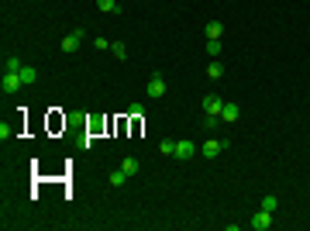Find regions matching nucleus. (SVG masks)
I'll return each mask as SVG.
<instances>
[{"mask_svg":"<svg viewBox=\"0 0 310 231\" xmlns=\"http://www.w3.org/2000/svg\"><path fill=\"white\" fill-rule=\"evenodd\" d=\"M121 169H124L127 176H135V173H138V169H141V166H138V159H135V156H127V159L121 162Z\"/></svg>","mask_w":310,"mask_h":231,"instance_id":"obj_11","label":"nucleus"},{"mask_svg":"<svg viewBox=\"0 0 310 231\" xmlns=\"http://www.w3.org/2000/svg\"><path fill=\"white\" fill-rule=\"evenodd\" d=\"M83 38H86V31H83V28H72L69 35L62 38V52H66V56H69V52H76V48L83 45Z\"/></svg>","mask_w":310,"mask_h":231,"instance_id":"obj_5","label":"nucleus"},{"mask_svg":"<svg viewBox=\"0 0 310 231\" xmlns=\"http://www.w3.org/2000/svg\"><path fill=\"white\" fill-rule=\"evenodd\" d=\"M221 52H224L221 38H211V42H207V56H221Z\"/></svg>","mask_w":310,"mask_h":231,"instance_id":"obj_16","label":"nucleus"},{"mask_svg":"<svg viewBox=\"0 0 310 231\" xmlns=\"http://www.w3.org/2000/svg\"><path fill=\"white\" fill-rule=\"evenodd\" d=\"M124 183H127V173L124 169H114L111 173V187H124Z\"/></svg>","mask_w":310,"mask_h":231,"instance_id":"obj_15","label":"nucleus"},{"mask_svg":"<svg viewBox=\"0 0 310 231\" xmlns=\"http://www.w3.org/2000/svg\"><path fill=\"white\" fill-rule=\"evenodd\" d=\"M21 87H24V80H21V69H4L0 90H4V93H17Z\"/></svg>","mask_w":310,"mask_h":231,"instance_id":"obj_1","label":"nucleus"},{"mask_svg":"<svg viewBox=\"0 0 310 231\" xmlns=\"http://www.w3.org/2000/svg\"><path fill=\"white\" fill-rule=\"evenodd\" d=\"M262 207L276 214V207H279V197H276V193H266V197H262Z\"/></svg>","mask_w":310,"mask_h":231,"instance_id":"obj_14","label":"nucleus"},{"mask_svg":"<svg viewBox=\"0 0 310 231\" xmlns=\"http://www.w3.org/2000/svg\"><path fill=\"white\" fill-rule=\"evenodd\" d=\"M21 80H24V87H28V83H38V69H35V66H21Z\"/></svg>","mask_w":310,"mask_h":231,"instance_id":"obj_9","label":"nucleus"},{"mask_svg":"<svg viewBox=\"0 0 310 231\" xmlns=\"http://www.w3.org/2000/svg\"><path fill=\"white\" fill-rule=\"evenodd\" d=\"M97 7L107 11V14H121V4H117V0H97Z\"/></svg>","mask_w":310,"mask_h":231,"instance_id":"obj_10","label":"nucleus"},{"mask_svg":"<svg viewBox=\"0 0 310 231\" xmlns=\"http://www.w3.org/2000/svg\"><path fill=\"white\" fill-rule=\"evenodd\" d=\"M148 97H152V100H159V97H162V93H166V80H162V72H152V80H148Z\"/></svg>","mask_w":310,"mask_h":231,"instance_id":"obj_6","label":"nucleus"},{"mask_svg":"<svg viewBox=\"0 0 310 231\" xmlns=\"http://www.w3.org/2000/svg\"><path fill=\"white\" fill-rule=\"evenodd\" d=\"M238 117H241V107L227 100V104H224V111H221V121H224V124H235Z\"/></svg>","mask_w":310,"mask_h":231,"instance_id":"obj_7","label":"nucleus"},{"mask_svg":"<svg viewBox=\"0 0 310 231\" xmlns=\"http://www.w3.org/2000/svg\"><path fill=\"white\" fill-rule=\"evenodd\" d=\"M224 148H227V142H224V138H211V142H203V145H200V156H203V159H217V156H221Z\"/></svg>","mask_w":310,"mask_h":231,"instance_id":"obj_4","label":"nucleus"},{"mask_svg":"<svg viewBox=\"0 0 310 231\" xmlns=\"http://www.w3.org/2000/svg\"><path fill=\"white\" fill-rule=\"evenodd\" d=\"M111 52L117 56V62H121V59H127V48H124V42H111Z\"/></svg>","mask_w":310,"mask_h":231,"instance_id":"obj_17","label":"nucleus"},{"mask_svg":"<svg viewBox=\"0 0 310 231\" xmlns=\"http://www.w3.org/2000/svg\"><path fill=\"white\" fill-rule=\"evenodd\" d=\"M176 159H193L197 156V145L193 142H176V152H172Z\"/></svg>","mask_w":310,"mask_h":231,"instance_id":"obj_8","label":"nucleus"},{"mask_svg":"<svg viewBox=\"0 0 310 231\" xmlns=\"http://www.w3.org/2000/svg\"><path fill=\"white\" fill-rule=\"evenodd\" d=\"M200 111H203V114H211V117H221V111H224V100H221L217 93H207V97L200 100Z\"/></svg>","mask_w":310,"mask_h":231,"instance_id":"obj_2","label":"nucleus"},{"mask_svg":"<svg viewBox=\"0 0 310 231\" xmlns=\"http://www.w3.org/2000/svg\"><path fill=\"white\" fill-rule=\"evenodd\" d=\"M217 124H221V117H211V114L203 117V128L207 131H217Z\"/></svg>","mask_w":310,"mask_h":231,"instance_id":"obj_19","label":"nucleus"},{"mask_svg":"<svg viewBox=\"0 0 310 231\" xmlns=\"http://www.w3.org/2000/svg\"><path fill=\"white\" fill-rule=\"evenodd\" d=\"M221 35H224V24H221V21H211V24H207V38H221Z\"/></svg>","mask_w":310,"mask_h":231,"instance_id":"obj_12","label":"nucleus"},{"mask_svg":"<svg viewBox=\"0 0 310 231\" xmlns=\"http://www.w3.org/2000/svg\"><path fill=\"white\" fill-rule=\"evenodd\" d=\"M272 224H276V217H272V211H266V207H262V211L248 221V228H252V231H269Z\"/></svg>","mask_w":310,"mask_h":231,"instance_id":"obj_3","label":"nucleus"},{"mask_svg":"<svg viewBox=\"0 0 310 231\" xmlns=\"http://www.w3.org/2000/svg\"><path fill=\"white\" fill-rule=\"evenodd\" d=\"M207 76H211V80H221V76H224V66H221V62L214 59L211 66H207Z\"/></svg>","mask_w":310,"mask_h":231,"instance_id":"obj_13","label":"nucleus"},{"mask_svg":"<svg viewBox=\"0 0 310 231\" xmlns=\"http://www.w3.org/2000/svg\"><path fill=\"white\" fill-rule=\"evenodd\" d=\"M159 152H162V156H172V152H176V142H172V138H166V142L159 145Z\"/></svg>","mask_w":310,"mask_h":231,"instance_id":"obj_18","label":"nucleus"}]
</instances>
